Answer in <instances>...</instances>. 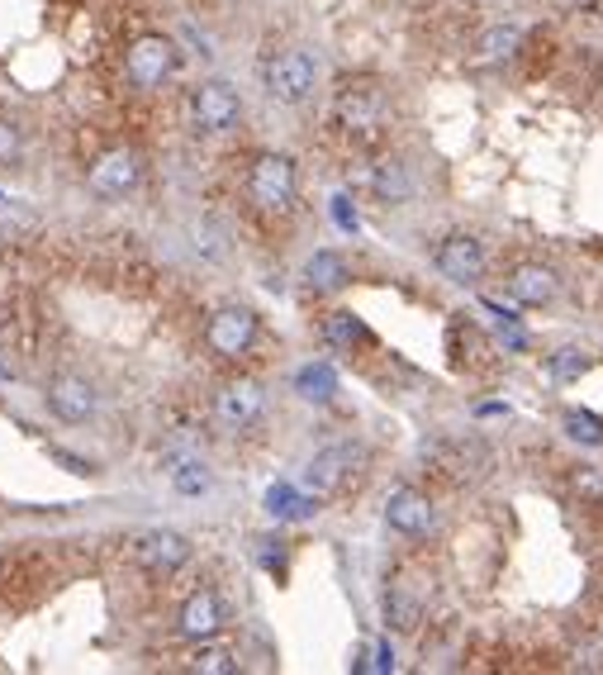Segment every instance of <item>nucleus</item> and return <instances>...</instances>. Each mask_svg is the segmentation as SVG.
<instances>
[{"instance_id":"nucleus-21","label":"nucleus","mask_w":603,"mask_h":675,"mask_svg":"<svg viewBox=\"0 0 603 675\" xmlns=\"http://www.w3.org/2000/svg\"><path fill=\"white\" fill-rule=\"evenodd\" d=\"M324 338H328V343L333 348H362V343H370V329L362 324V319L357 314H352V310H333L328 319H324Z\"/></svg>"},{"instance_id":"nucleus-12","label":"nucleus","mask_w":603,"mask_h":675,"mask_svg":"<svg viewBox=\"0 0 603 675\" xmlns=\"http://www.w3.org/2000/svg\"><path fill=\"white\" fill-rule=\"evenodd\" d=\"M385 524L395 528L399 538H428L437 513H433V500L418 486H399V490H389V500H385Z\"/></svg>"},{"instance_id":"nucleus-22","label":"nucleus","mask_w":603,"mask_h":675,"mask_svg":"<svg viewBox=\"0 0 603 675\" xmlns=\"http://www.w3.org/2000/svg\"><path fill=\"white\" fill-rule=\"evenodd\" d=\"M295 390L305 400H333L338 395V371H333L328 362H309V366H299V376H295Z\"/></svg>"},{"instance_id":"nucleus-5","label":"nucleus","mask_w":603,"mask_h":675,"mask_svg":"<svg viewBox=\"0 0 603 675\" xmlns=\"http://www.w3.org/2000/svg\"><path fill=\"white\" fill-rule=\"evenodd\" d=\"M428 599H433L428 576L395 571L385 585V628L389 633H414L423 624V614H428Z\"/></svg>"},{"instance_id":"nucleus-25","label":"nucleus","mask_w":603,"mask_h":675,"mask_svg":"<svg viewBox=\"0 0 603 675\" xmlns=\"http://www.w3.org/2000/svg\"><path fill=\"white\" fill-rule=\"evenodd\" d=\"M565 433H571L575 442H584V448H599V442H603V414H594V410H565Z\"/></svg>"},{"instance_id":"nucleus-24","label":"nucleus","mask_w":603,"mask_h":675,"mask_svg":"<svg viewBox=\"0 0 603 675\" xmlns=\"http://www.w3.org/2000/svg\"><path fill=\"white\" fill-rule=\"evenodd\" d=\"M309 509H314V500H305L295 486H271V490H266V513H271V519H305Z\"/></svg>"},{"instance_id":"nucleus-15","label":"nucleus","mask_w":603,"mask_h":675,"mask_svg":"<svg viewBox=\"0 0 603 675\" xmlns=\"http://www.w3.org/2000/svg\"><path fill=\"white\" fill-rule=\"evenodd\" d=\"M86 182H91L96 195H110L115 200V195H129L138 182H144V167H138V157L129 148H110V153L96 157V167H91Z\"/></svg>"},{"instance_id":"nucleus-4","label":"nucleus","mask_w":603,"mask_h":675,"mask_svg":"<svg viewBox=\"0 0 603 675\" xmlns=\"http://www.w3.org/2000/svg\"><path fill=\"white\" fill-rule=\"evenodd\" d=\"M257 343V314L247 310V305H224L209 314V324H205V348L215 352L219 362H238L247 358Z\"/></svg>"},{"instance_id":"nucleus-17","label":"nucleus","mask_w":603,"mask_h":675,"mask_svg":"<svg viewBox=\"0 0 603 675\" xmlns=\"http://www.w3.org/2000/svg\"><path fill=\"white\" fill-rule=\"evenodd\" d=\"M518 52H523V29L518 25H490L481 39H475V62H481V67L513 62Z\"/></svg>"},{"instance_id":"nucleus-16","label":"nucleus","mask_w":603,"mask_h":675,"mask_svg":"<svg viewBox=\"0 0 603 675\" xmlns=\"http://www.w3.org/2000/svg\"><path fill=\"white\" fill-rule=\"evenodd\" d=\"M224 599L215 590H195L186 604H181V618H176V628H181V637H190V643H209V637L224 633Z\"/></svg>"},{"instance_id":"nucleus-26","label":"nucleus","mask_w":603,"mask_h":675,"mask_svg":"<svg viewBox=\"0 0 603 675\" xmlns=\"http://www.w3.org/2000/svg\"><path fill=\"white\" fill-rule=\"evenodd\" d=\"M584 371H590V358L575 352V348H565V352H556V358H552V376L556 381H575V376H584Z\"/></svg>"},{"instance_id":"nucleus-28","label":"nucleus","mask_w":603,"mask_h":675,"mask_svg":"<svg viewBox=\"0 0 603 675\" xmlns=\"http://www.w3.org/2000/svg\"><path fill=\"white\" fill-rule=\"evenodd\" d=\"M333 219H338L347 234H357V209H352V200L347 195H338V200H333Z\"/></svg>"},{"instance_id":"nucleus-11","label":"nucleus","mask_w":603,"mask_h":675,"mask_svg":"<svg viewBox=\"0 0 603 675\" xmlns=\"http://www.w3.org/2000/svg\"><path fill=\"white\" fill-rule=\"evenodd\" d=\"M43 400H48V410L52 419H62V423H91L96 410H100V395H96V385L86 381V376H52L48 390H43Z\"/></svg>"},{"instance_id":"nucleus-20","label":"nucleus","mask_w":603,"mask_h":675,"mask_svg":"<svg viewBox=\"0 0 603 675\" xmlns=\"http://www.w3.org/2000/svg\"><path fill=\"white\" fill-rule=\"evenodd\" d=\"M167 476H171V486L181 490V495H205V490H209L205 461L190 457V452H171V457H167Z\"/></svg>"},{"instance_id":"nucleus-27","label":"nucleus","mask_w":603,"mask_h":675,"mask_svg":"<svg viewBox=\"0 0 603 675\" xmlns=\"http://www.w3.org/2000/svg\"><path fill=\"white\" fill-rule=\"evenodd\" d=\"M571 486H575V490L584 495V500H603V476H599L594 467H575Z\"/></svg>"},{"instance_id":"nucleus-6","label":"nucleus","mask_w":603,"mask_h":675,"mask_svg":"<svg viewBox=\"0 0 603 675\" xmlns=\"http://www.w3.org/2000/svg\"><path fill=\"white\" fill-rule=\"evenodd\" d=\"M190 119H195V129H200V134H228L243 119L238 86L224 81V77L200 81V86H195V96H190Z\"/></svg>"},{"instance_id":"nucleus-14","label":"nucleus","mask_w":603,"mask_h":675,"mask_svg":"<svg viewBox=\"0 0 603 675\" xmlns=\"http://www.w3.org/2000/svg\"><path fill=\"white\" fill-rule=\"evenodd\" d=\"M508 295H513V305H523V310H546V305H556V295H561V276L542 262H523L508 272Z\"/></svg>"},{"instance_id":"nucleus-8","label":"nucleus","mask_w":603,"mask_h":675,"mask_svg":"<svg viewBox=\"0 0 603 675\" xmlns=\"http://www.w3.org/2000/svg\"><path fill=\"white\" fill-rule=\"evenodd\" d=\"M123 72H129V81L138 91H162L176 72V43L162 39V33H144V39L129 48V58H123Z\"/></svg>"},{"instance_id":"nucleus-32","label":"nucleus","mask_w":603,"mask_h":675,"mask_svg":"<svg viewBox=\"0 0 603 675\" xmlns=\"http://www.w3.org/2000/svg\"><path fill=\"white\" fill-rule=\"evenodd\" d=\"M376 671H395V656H389V647L376 652Z\"/></svg>"},{"instance_id":"nucleus-30","label":"nucleus","mask_w":603,"mask_h":675,"mask_svg":"<svg viewBox=\"0 0 603 675\" xmlns=\"http://www.w3.org/2000/svg\"><path fill=\"white\" fill-rule=\"evenodd\" d=\"M552 6H556L561 14H584V10H594L599 0H552Z\"/></svg>"},{"instance_id":"nucleus-1","label":"nucleus","mask_w":603,"mask_h":675,"mask_svg":"<svg viewBox=\"0 0 603 675\" xmlns=\"http://www.w3.org/2000/svg\"><path fill=\"white\" fill-rule=\"evenodd\" d=\"M318 86V58L305 48H280L261 62V91L276 105H305Z\"/></svg>"},{"instance_id":"nucleus-13","label":"nucleus","mask_w":603,"mask_h":675,"mask_svg":"<svg viewBox=\"0 0 603 675\" xmlns=\"http://www.w3.org/2000/svg\"><path fill=\"white\" fill-rule=\"evenodd\" d=\"M190 538L186 532H176V528H152V532H144L138 538V547H134V557L148 566V571H157V576H171V571H181V566L190 561Z\"/></svg>"},{"instance_id":"nucleus-10","label":"nucleus","mask_w":603,"mask_h":675,"mask_svg":"<svg viewBox=\"0 0 603 675\" xmlns=\"http://www.w3.org/2000/svg\"><path fill=\"white\" fill-rule=\"evenodd\" d=\"M261 410H266V390L247 376L219 385V395H215V419L224 433H247L261 419Z\"/></svg>"},{"instance_id":"nucleus-2","label":"nucleus","mask_w":603,"mask_h":675,"mask_svg":"<svg viewBox=\"0 0 603 675\" xmlns=\"http://www.w3.org/2000/svg\"><path fill=\"white\" fill-rule=\"evenodd\" d=\"M333 115H338V124L352 138H376L389 119V96H385V86L370 81V77L347 81L338 91V100H333Z\"/></svg>"},{"instance_id":"nucleus-19","label":"nucleus","mask_w":603,"mask_h":675,"mask_svg":"<svg viewBox=\"0 0 603 675\" xmlns=\"http://www.w3.org/2000/svg\"><path fill=\"white\" fill-rule=\"evenodd\" d=\"M305 281H309V291H343L352 281V266L343 262V253L324 247V253H314L305 262Z\"/></svg>"},{"instance_id":"nucleus-31","label":"nucleus","mask_w":603,"mask_h":675,"mask_svg":"<svg viewBox=\"0 0 603 675\" xmlns=\"http://www.w3.org/2000/svg\"><path fill=\"white\" fill-rule=\"evenodd\" d=\"M14 144H20V138H14V129H10V124H0V157L14 153Z\"/></svg>"},{"instance_id":"nucleus-7","label":"nucleus","mask_w":603,"mask_h":675,"mask_svg":"<svg viewBox=\"0 0 603 675\" xmlns=\"http://www.w3.org/2000/svg\"><path fill=\"white\" fill-rule=\"evenodd\" d=\"M362 461H366L362 442H333V448H324L305 467V481H299V486H305V495H314V500H318V495H333V490H343L352 476L362 471Z\"/></svg>"},{"instance_id":"nucleus-3","label":"nucleus","mask_w":603,"mask_h":675,"mask_svg":"<svg viewBox=\"0 0 603 675\" xmlns=\"http://www.w3.org/2000/svg\"><path fill=\"white\" fill-rule=\"evenodd\" d=\"M295 163L280 153H261L253 172H247V195H253V205L261 209V215H290L295 209Z\"/></svg>"},{"instance_id":"nucleus-23","label":"nucleus","mask_w":603,"mask_h":675,"mask_svg":"<svg viewBox=\"0 0 603 675\" xmlns=\"http://www.w3.org/2000/svg\"><path fill=\"white\" fill-rule=\"evenodd\" d=\"M190 671H200V675H238V652L215 647V637H209V643L195 647Z\"/></svg>"},{"instance_id":"nucleus-29","label":"nucleus","mask_w":603,"mask_h":675,"mask_svg":"<svg viewBox=\"0 0 603 675\" xmlns=\"http://www.w3.org/2000/svg\"><path fill=\"white\" fill-rule=\"evenodd\" d=\"M52 461H62V467H72L77 476H91L96 467H91V461H81V457H72V452H62V448H52Z\"/></svg>"},{"instance_id":"nucleus-18","label":"nucleus","mask_w":603,"mask_h":675,"mask_svg":"<svg viewBox=\"0 0 603 675\" xmlns=\"http://www.w3.org/2000/svg\"><path fill=\"white\" fill-rule=\"evenodd\" d=\"M370 186H376L385 205H404L414 195V167L404 157H380L376 172H370Z\"/></svg>"},{"instance_id":"nucleus-9","label":"nucleus","mask_w":603,"mask_h":675,"mask_svg":"<svg viewBox=\"0 0 603 675\" xmlns=\"http://www.w3.org/2000/svg\"><path fill=\"white\" fill-rule=\"evenodd\" d=\"M437 272L452 281V286H481V276H485V243L475 238V234H447L437 243Z\"/></svg>"}]
</instances>
